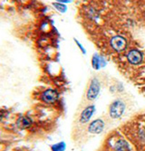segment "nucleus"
Returning <instances> with one entry per match:
<instances>
[{
	"mask_svg": "<svg viewBox=\"0 0 145 151\" xmlns=\"http://www.w3.org/2000/svg\"><path fill=\"white\" fill-rule=\"evenodd\" d=\"M125 103L123 101H122L121 100H116L114 101L109 108V114L111 116L112 119H120L124 111H125Z\"/></svg>",
	"mask_w": 145,
	"mask_h": 151,
	"instance_id": "nucleus-1",
	"label": "nucleus"
},
{
	"mask_svg": "<svg viewBox=\"0 0 145 151\" xmlns=\"http://www.w3.org/2000/svg\"><path fill=\"white\" fill-rule=\"evenodd\" d=\"M101 85L96 78H94L90 82V86L86 91V98L88 101H95L100 93Z\"/></svg>",
	"mask_w": 145,
	"mask_h": 151,
	"instance_id": "nucleus-2",
	"label": "nucleus"
},
{
	"mask_svg": "<svg viewBox=\"0 0 145 151\" xmlns=\"http://www.w3.org/2000/svg\"><path fill=\"white\" fill-rule=\"evenodd\" d=\"M40 99L45 104H55L59 99V93L56 90L47 89L42 92Z\"/></svg>",
	"mask_w": 145,
	"mask_h": 151,
	"instance_id": "nucleus-3",
	"label": "nucleus"
},
{
	"mask_svg": "<svg viewBox=\"0 0 145 151\" xmlns=\"http://www.w3.org/2000/svg\"><path fill=\"white\" fill-rule=\"evenodd\" d=\"M16 125L19 129L25 130L32 127L33 120L30 117L26 115H19L16 120Z\"/></svg>",
	"mask_w": 145,
	"mask_h": 151,
	"instance_id": "nucleus-4",
	"label": "nucleus"
},
{
	"mask_svg": "<svg viewBox=\"0 0 145 151\" xmlns=\"http://www.w3.org/2000/svg\"><path fill=\"white\" fill-rule=\"evenodd\" d=\"M95 111V105L87 106L82 111L80 118H79V122H80L81 124H85V123L89 122L90 119H92V117H93Z\"/></svg>",
	"mask_w": 145,
	"mask_h": 151,
	"instance_id": "nucleus-5",
	"label": "nucleus"
},
{
	"mask_svg": "<svg viewBox=\"0 0 145 151\" xmlns=\"http://www.w3.org/2000/svg\"><path fill=\"white\" fill-rule=\"evenodd\" d=\"M104 126H105L104 121L101 119H95L94 121H92L89 124L88 131L91 134H100L103 130Z\"/></svg>",
	"mask_w": 145,
	"mask_h": 151,
	"instance_id": "nucleus-6",
	"label": "nucleus"
},
{
	"mask_svg": "<svg viewBox=\"0 0 145 151\" xmlns=\"http://www.w3.org/2000/svg\"><path fill=\"white\" fill-rule=\"evenodd\" d=\"M111 46L113 50L120 52L126 48V40L123 36L116 35L111 40Z\"/></svg>",
	"mask_w": 145,
	"mask_h": 151,
	"instance_id": "nucleus-7",
	"label": "nucleus"
},
{
	"mask_svg": "<svg viewBox=\"0 0 145 151\" xmlns=\"http://www.w3.org/2000/svg\"><path fill=\"white\" fill-rule=\"evenodd\" d=\"M142 58H143L142 53L137 49L131 50L127 54V59H128L129 63L133 65L139 64L142 61Z\"/></svg>",
	"mask_w": 145,
	"mask_h": 151,
	"instance_id": "nucleus-8",
	"label": "nucleus"
},
{
	"mask_svg": "<svg viewBox=\"0 0 145 151\" xmlns=\"http://www.w3.org/2000/svg\"><path fill=\"white\" fill-rule=\"evenodd\" d=\"M114 149H115V151H129L130 147L126 140L119 139L114 144Z\"/></svg>",
	"mask_w": 145,
	"mask_h": 151,
	"instance_id": "nucleus-9",
	"label": "nucleus"
},
{
	"mask_svg": "<svg viewBox=\"0 0 145 151\" xmlns=\"http://www.w3.org/2000/svg\"><path fill=\"white\" fill-rule=\"evenodd\" d=\"M92 66H93V68L95 70L98 71V70H100L101 67L105 66V64L102 63V58L98 57L97 55H94L93 59H92Z\"/></svg>",
	"mask_w": 145,
	"mask_h": 151,
	"instance_id": "nucleus-10",
	"label": "nucleus"
},
{
	"mask_svg": "<svg viewBox=\"0 0 145 151\" xmlns=\"http://www.w3.org/2000/svg\"><path fill=\"white\" fill-rule=\"evenodd\" d=\"M65 148H66V144H65L64 141H60L51 146L52 151H64Z\"/></svg>",
	"mask_w": 145,
	"mask_h": 151,
	"instance_id": "nucleus-11",
	"label": "nucleus"
},
{
	"mask_svg": "<svg viewBox=\"0 0 145 151\" xmlns=\"http://www.w3.org/2000/svg\"><path fill=\"white\" fill-rule=\"evenodd\" d=\"M53 6H54V7H55L57 11H59V12H61V13H64L65 11L67 10V6H65L64 4L59 3V2H55V3H53Z\"/></svg>",
	"mask_w": 145,
	"mask_h": 151,
	"instance_id": "nucleus-12",
	"label": "nucleus"
},
{
	"mask_svg": "<svg viewBox=\"0 0 145 151\" xmlns=\"http://www.w3.org/2000/svg\"><path fill=\"white\" fill-rule=\"evenodd\" d=\"M138 139L141 143H145V128H141L137 131Z\"/></svg>",
	"mask_w": 145,
	"mask_h": 151,
	"instance_id": "nucleus-13",
	"label": "nucleus"
},
{
	"mask_svg": "<svg viewBox=\"0 0 145 151\" xmlns=\"http://www.w3.org/2000/svg\"><path fill=\"white\" fill-rule=\"evenodd\" d=\"M6 116V111H4V109H0V121L4 120Z\"/></svg>",
	"mask_w": 145,
	"mask_h": 151,
	"instance_id": "nucleus-14",
	"label": "nucleus"
},
{
	"mask_svg": "<svg viewBox=\"0 0 145 151\" xmlns=\"http://www.w3.org/2000/svg\"><path fill=\"white\" fill-rule=\"evenodd\" d=\"M56 1L62 4H67V3H70L72 0H56Z\"/></svg>",
	"mask_w": 145,
	"mask_h": 151,
	"instance_id": "nucleus-15",
	"label": "nucleus"
}]
</instances>
